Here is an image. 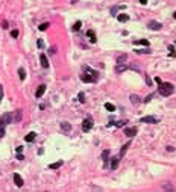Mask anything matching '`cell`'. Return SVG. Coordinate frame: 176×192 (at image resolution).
<instances>
[{
  "mask_svg": "<svg viewBox=\"0 0 176 192\" xmlns=\"http://www.w3.org/2000/svg\"><path fill=\"white\" fill-rule=\"evenodd\" d=\"M14 182H15V185H17L18 188H21V186H23V183H24V182H23V178H21V175L17 174V173L14 174Z\"/></svg>",
  "mask_w": 176,
  "mask_h": 192,
  "instance_id": "10",
  "label": "cell"
},
{
  "mask_svg": "<svg viewBox=\"0 0 176 192\" xmlns=\"http://www.w3.org/2000/svg\"><path fill=\"white\" fill-rule=\"evenodd\" d=\"M137 132H138L137 127H126V129H124V135L129 136V138H134V136L137 135Z\"/></svg>",
  "mask_w": 176,
  "mask_h": 192,
  "instance_id": "6",
  "label": "cell"
},
{
  "mask_svg": "<svg viewBox=\"0 0 176 192\" xmlns=\"http://www.w3.org/2000/svg\"><path fill=\"white\" fill-rule=\"evenodd\" d=\"M147 27H149V29H152V30H161L162 24L158 23V21H155V20H150V21H149V24H147Z\"/></svg>",
  "mask_w": 176,
  "mask_h": 192,
  "instance_id": "5",
  "label": "cell"
},
{
  "mask_svg": "<svg viewBox=\"0 0 176 192\" xmlns=\"http://www.w3.org/2000/svg\"><path fill=\"white\" fill-rule=\"evenodd\" d=\"M146 82H147V85H149V86H152V80H150V77H147V79H146Z\"/></svg>",
  "mask_w": 176,
  "mask_h": 192,
  "instance_id": "39",
  "label": "cell"
},
{
  "mask_svg": "<svg viewBox=\"0 0 176 192\" xmlns=\"http://www.w3.org/2000/svg\"><path fill=\"white\" fill-rule=\"evenodd\" d=\"M79 102H81V103H85V94H84V92H79Z\"/></svg>",
  "mask_w": 176,
  "mask_h": 192,
  "instance_id": "31",
  "label": "cell"
},
{
  "mask_svg": "<svg viewBox=\"0 0 176 192\" xmlns=\"http://www.w3.org/2000/svg\"><path fill=\"white\" fill-rule=\"evenodd\" d=\"M119 160H120V156L112 157V160H111V168H112V170H115V168L119 166Z\"/></svg>",
  "mask_w": 176,
  "mask_h": 192,
  "instance_id": "13",
  "label": "cell"
},
{
  "mask_svg": "<svg viewBox=\"0 0 176 192\" xmlns=\"http://www.w3.org/2000/svg\"><path fill=\"white\" fill-rule=\"evenodd\" d=\"M36 44H38V47H40V49H43V47H44V42H43V39H38V42H36Z\"/></svg>",
  "mask_w": 176,
  "mask_h": 192,
  "instance_id": "34",
  "label": "cell"
},
{
  "mask_svg": "<svg viewBox=\"0 0 176 192\" xmlns=\"http://www.w3.org/2000/svg\"><path fill=\"white\" fill-rule=\"evenodd\" d=\"M55 52H56V49H55V47H52V49H50V54H53Z\"/></svg>",
  "mask_w": 176,
  "mask_h": 192,
  "instance_id": "42",
  "label": "cell"
},
{
  "mask_svg": "<svg viewBox=\"0 0 176 192\" xmlns=\"http://www.w3.org/2000/svg\"><path fill=\"white\" fill-rule=\"evenodd\" d=\"M11 36H12V38H17V36H18V30H12V32H11Z\"/></svg>",
  "mask_w": 176,
  "mask_h": 192,
  "instance_id": "37",
  "label": "cell"
},
{
  "mask_svg": "<svg viewBox=\"0 0 176 192\" xmlns=\"http://www.w3.org/2000/svg\"><path fill=\"white\" fill-rule=\"evenodd\" d=\"M140 3H141V5H146V3H147V0H140Z\"/></svg>",
  "mask_w": 176,
  "mask_h": 192,
  "instance_id": "43",
  "label": "cell"
},
{
  "mask_svg": "<svg viewBox=\"0 0 176 192\" xmlns=\"http://www.w3.org/2000/svg\"><path fill=\"white\" fill-rule=\"evenodd\" d=\"M126 59H128L126 54H120V56L117 58V64H126Z\"/></svg>",
  "mask_w": 176,
  "mask_h": 192,
  "instance_id": "21",
  "label": "cell"
},
{
  "mask_svg": "<svg viewBox=\"0 0 176 192\" xmlns=\"http://www.w3.org/2000/svg\"><path fill=\"white\" fill-rule=\"evenodd\" d=\"M128 68H129L128 65H124V64H119V65L115 67V71H117V73H123V71H126Z\"/></svg>",
  "mask_w": 176,
  "mask_h": 192,
  "instance_id": "16",
  "label": "cell"
},
{
  "mask_svg": "<svg viewBox=\"0 0 176 192\" xmlns=\"http://www.w3.org/2000/svg\"><path fill=\"white\" fill-rule=\"evenodd\" d=\"M2 100H3V86L0 85V103H2Z\"/></svg>",
  "mask_w": 176,
  "mask_h": 192,
  "instance_id": "35",
  "label": "cell"
},
{
  "mask_svg": "<svg viewBox=\"0 0 176 192\" xmlns=\"http://www.w3.org/2000/svg\"><path fill=\"white\" fill-rule=\"evenodd\" d=\"M134 44H140V46H149V41L147 39H137V41H134Z\"/></svg>",
  "mask_w": 176,
  "mask_h": 192,
  "instance_id": "22",
  "label": "cell"
},
{
  "mask_svg": "<svg viewBox=\"0 0 176 192\" xmlns=\"http://www.w3.org/2000/svg\"><path fill=\"white\" fill-rule=\"evenodd\" d=\"M35 138H36V133L35 132H31V133H27V135L24 136V141H26V142H32Z\"/></svg>",
  "mask_w": 176,
  "mask_h": 192,
  "instance_id": "14",
  "label": "cell"
},
{
  "mask_svg": "<svg viewBox=\"0 0 176 192\" xmlns=\"http://www.w3.org/2000/svg\"><path fill=\"white\" fill-rule=\"evenodd\" d=\"M61 129L64 130V132H70L71 130V126H70V122H61Z\"/></svg>",
  "mask_w": 176,
  "mask_h": 192,
  "instance_id": "17",
  "label": "cell"
},
{
  "mask_svg": "<svg viewBox=\"0 0 176 192\" xmlns=\"http://www.w3.org/2000/svg\"><path fill=\"white\" fill-rule=\"evenodd\" d=\"M62 163H64L62 160H58V162H55V163H50V165H49V168H50V170H58V168H61V166H62Z\"/></svg>",
  "mask_w": 176,
  "mask_h": 192,
  "instance_id": "15",
  "label": "cell"
},
{
  "mask_svg": "<svg viewBox=\"0 0 176 192\" xmlns=\"http://www.w3.org/2000/svg\"><path fill=\"white\" fill-rule=\"evenodd\" d=\"M129 100H131V103L132 105H140V97L137 95V94H131V97H129Z\"/></svg>",
  "mask_w": 176,
  "mask_h": 192,
  "instance_id": "11",
  "label": "cell"
},
{
  "mask_svg": "<svg viewBox=\"0 0 176 192\" xmlns=\"http://www.w3.org/2000/svg\"><path fill=\"white\" fill-rule=\"evenodd\" d=\"M40 62H41V67H43V68H49V61H47V56H46V54H41V56H40Z\"/></svg>",
  "mask_w": 176,
  "mask_h": 192,
  "instance_id": "9",
  "label": "cell"
},
{
  "mask_svg": "<svg viewBox=\"0 0 176 192\" xmlns=\"http://www.w3.org/2000/svg\"><path fill=\"white\" fill-rule=\"evenodd\" d=\"M119 9H124V6L122 5V6H115V8H112V9H111V14H112V15H115Z\"/></svg>",
  "mask_w": 176,
  "mask_h": 192,
  "instance_id": "28",
  "label": "cell"
},
{
  "mask_svg": "<svg viewBox=\"0 0 176 192\" xmlns=\"http://www.w3.org/2000/svg\"><path fill=\"white\" fill-rule=\"evenodd\" d=\"M173 92H175V86L172 83H169V82H164V83L161 82L159 83V94L162 97H170Z\"/></svg>",
  "mask_w": 176,
  "mask_h": 192,
  "instance_id": "1",
  "label": "cell"
},
{
  "mask_svg": "<svg viewBox=\"0 0 176 192\" xmlns=\"http://www.w3.org/2000/svg\"><path fill=\"white\" fill-rule=\"evenodd\" d=\"M108 157H109V150H103V153H102V160L105 162V165L108 163Z\"/></svg>",
  "mask_w": 176,
  "mask_h": 192,
  "instance_id": "20",
  "label": "cell"
},
{
  "mask_svg": "<svg viewBox=\"0 0 176 192\" xmlns=\"http://www.w3.org/2000/svg\"><path fill=\"white\" fill-rule=\"evenodd\" d=\"M173 18H176V11H175V12H173Z\"/></svg>",
  "mask_w": 176,
  "mask_h": 192,
  "instance_id": "44",
  "label": "cell"
},
{
  "mask_svg": "<svg viewBox=\"0 0 176 192\" xmlns=\"http://www.w3.org/2000/svg\"><path fill=\"white\" fill-rule=\"evenodd\" d=\"M81 26H82V23H81V21H76V23L73 24V30H79Z\"/></svg>",
  "mask_w": 176,
  "mask_h": 192,
  "instance_id": "29",
  "label": "cell"
},
{
  "mask_svg": "<svg viewBox=\"0 0 176 192\" xmlns=\"http://www.w3.org/2000/svg\"><path fill=\"white\" fill-rule=\"evenodd\" d=\"M129 145H131V142H128V144H124L123 147H122V150H120V157L124 156V153H126V150L129 148Z\"/></svg>",
  "mask_w": 176,
  "mask_h": 192,
  "instance_id": "23",
  "label": "cell"
},
{
  "mask_svg": "<svg viewBox=\"0 0 176 192\" xmlns=\"http://www.w3.org/2000/svg\"><path fill=\"white\" fill-rule=\"evenodd\" d=\"M87 35H88V38H90L91 42H96V34H94V30H88Z\"/></svg>",
  "mask_w": 176,
  "mask_h": 192,
  "instance_id": "18",
  "label": "cell"
},
{
  "mask_svg": "<svg viewBox=\"0 0 176 192\" xmlns=\"http://www.w3.org/2000/svg\"><path fill=\"white\" fill-rule=\"evenodd\" d=\"M9 122H12V114H3L2 117H0V129H5L6 127V124H9Z\"/></svg>",
  "mask_w": 176,
  "mask_h": 192,
  "instance_id": "2",
  "label": "cell"
},
{
  "mask_svg": "<svg viewBox=\"0 0 176 192\" xmlns=\"http://www.w3.org/2000/svg\"><path fill=\"white\" fill-rule=\"evenodd\" d=\"M105 109L109 110V112H114V110H115V106L112 105V103H105Z\"/></svg>",
  "mask_w": 176,
  "mask_h": 192,
  "instance_id": "24",
  "label": "cell"
},
{
  "mask_svg": "<svg viewBox=\"0 0 176 192\" xmlns=\"http://www.w3.org/2000/svg\"><path fill=\"white\" fill-rule=\"evenodd\" d=\"M18 76H20V79H21V80H24V79H26V71H24V68H20V70H18Z\"/></svg>",
  "mask_w": 176,
  "mask_h": 192,
  "instance_id": "25",
  "label": "cell"
},
{
  "mask_svg": "<svg viewBox=\"0 0 176 192\" xmlns=\"http://www.w3.org/2000/svg\"><path fill=\"white\" fill-rule=\"evenodd\" d=\"M23 151V147H17V153H21Z\"/></svg>",
  "mask_w": 176,
  "mask_h": 192,
  "instance_id": "41",
  "label": "cell"
},
{
  "mask_svg": "<svg viewBox=\"0 0 176 192\" xmlns=\"http://www.w3.org/2000/svg\"><path fill=\"white\" fill-rule=\"evenodd\" d=\"M124 124H126V121H119V122H115V126H117V127H123Z\"/></svg>",
  "mask_w": 176,
  "mask_h": 192,
  "instance_id": "36",
  "label": "cell"
},
{
  "mask_svg": "<svg viewBox=\"0 0 176 192\" xmlns=\"http://www.w3.org/2000/svg\"><path fill=\"white\" fill-rule=\"evenodd\" d=\"M135 53H138V54H150V50L149 49H143V50H135Z\"/></svg>",
  "mask_w": 176,
  "mask_h": 192,
  "instance_id": "26",
  "label": "cell"
},
{
  "mask_svg": "<svg viewBox=\"0 0 176 192\" xmlns=\"http://www.w3.org/2000/svg\"><path fill=\"white\" fill-rule=\"evenodd\" d=\"M44 92H46V85H40L38 89H36V92H35V97L36 98H41Z\"/></svg>",
  "mask_w": 176,
  "mask_h": 192,
  "instance_id": "8",
  "label": "cell"
},
{
  "mask_svg": "<svg viewBox=\"0 0 176 192\" xmlns=\"http://www.w3.org/2000/svg\"><path fill=\"white\" fill-rule=\"evenodd\" d=\"M162 189H164V191H175V188H173L170 183H166V185L162 186Z\"/></svg>",
  "mask_w": 176,
  "mask_h": 192,
  "instance_id": "27",
  "label": "cell"
},
{
  "mask_svg": "<svg viewBox=\"0 0 176 192\" xmlns=\"http://www.w3.org/2000/svg\"><path fill=\"white\" fill-rule=\"evenodd\" d=\"M49 26H50V24H49V23H43V24H41V26H40V27H38V29H40V30H46V29H47V27H49Z\"/></svg>",
  "mask_w": 176,
  "mask_h": 192,
  "instance_id": "30",
  "label": "cell"
},
{
  "mask_svg": "<svg viewBox=\"0 0 176 192\" xmlns=\"http://www.w3.org/2000/svg\"><path fill=\"white\" fill-rule=\"evenodd\" d=\"M12 121H14V122H20V121H21V110H20V109L15 110V114L12 115Z\"/></svg>",
  "mask_w": 176,
  "mask_h": 192,
  "instance_id": "12",
  "label": "cell"
},
{
  "mask_svg": "<svg viewBox=\"0 0 176 192\" xmlns=\"http://www.w3.org/2000/svg\"><path fill=\"white\" fill-rule=\"evenodd\" d=\"M169 50H170V56H176V53H175V49H173V46H169Z\"/></svg>",
  "mask_w": 176,
  "mask_h": 192,
  "instance_id": "33",
  "label": "cell"
},
{
  "mask_svg": "<svg viewBox=\"0 0 176 192\" xmlns=\"http://www.w3.org/2000/svg\"><path fill=\"white\" fill-rule=\"evenodd\" d=\"M5 136V129H0V138Z\"/></svg>",
  "mask_w": 176,
  "mask_h": 192,
  "instance_id": "40",
  "label": "cell"
},
{
  "mask_svg": "<svg viewBox=\"0 0 176 192\" xmlns=\"http://www.w3.org/2000/svg\"><path fill=\"white\" fill-rule=\"evenodd\" d=\"M93 124H94V122H93V118H91V117L85 118L84 122H82V130H84V132H90V130L93 129Z\"/></svg>",
  "mask_w": 176,
  "mask_h": 192,
  "instance_id": "4",
  "label": "cell"
},
{
  "mask_svg": "<svg viewBox=\"0 0 176 192\" xmlns=\"http://www.w3.org/2000/svg\"><path fill=\"white\" fill-rule=\"evenodd\" d=\"M117 20H119L120 23H124V21H128V20H129V15H128V14H120V15L117 17Z\"/></svg>",
  "mask_w": 176,
  "mask_h": 192,
  "instance_id": "19",
  "label": "cell"
},
{
  "mask_svg": "<svg viewBox=\"0 0 176 192\" xmlns=\"http://www.w3.org/2000/svg\"><path fill=\"white\" fill-rule=\"evenodd\" d=\"M81 80L82 82H87V83H93V82H97V77L90 74L87 71H84V74H81Z\"/></svg>",
  "mask_w": 176,
  "mask_h": 192,
  "instance_id": "3",
  "label": "cell"
},
{
  "mask_svg": "<svg viewBox=\"0 0 176 192\" xmlns=\"http://www.w3.org/2000/svg\"><path fill=\"white\" fill-rule=\"evenodd\" d=\"M152 98H153V94H149V95H147V97H146V98H144L143 102H144V103H149V102H150Z\"/></svg>",
  "mask_w": 176,
  "mask_h": 192,
  "instance_id": "32",
  "label": "cell"
},
{
  "mask_svg": "<svg viewBox=\"0 0 176 192\" xmlns=\"http://www.w3.org/2000/svg\"><path fill=\"white\" fill-rule=\"evenodd\" d=\"M17 159H18V160H23V159H24V156H23L21 153H17Z\"/></svg>",
  "mask_w": 176,
  "mask_h": 192,
  "instance_id": "38",
  "label": "cell"
},
{
  "mask_svg": "<svg viewBox=\"0 0 176 192\" xmlns=\"http://www.w3.org/2000/svg\"><path fill=\"white\" fill-rule=\"evenodd\" d=\"M140 121L146 122V124H155V122H158V118H155V117H143Z\"/></svg>",
  "mask_w": 176,
  "mask_h": 192,
  "instance_id": "7",
  "label": "cell"
}]
</instances>
